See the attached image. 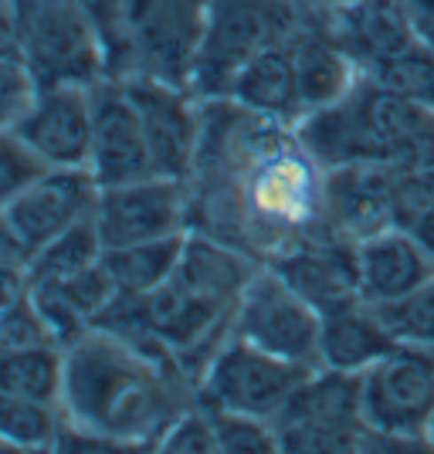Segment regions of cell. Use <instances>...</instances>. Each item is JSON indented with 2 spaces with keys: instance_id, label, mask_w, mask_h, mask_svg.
<instances>
[{
  "instance_id": "obj_1",
  "label": "cell",
  "mask_w": 434,
  "mask_h": 454,
  "mask_svg": "<svg viewBox=\"0 0 434 454\" xmlns=\"http://www.w3.org/2000/svg\"><path fill=\"white\" fill-rule=\"evenodd\" d=\"M322 170L292 122L251 113L231 98L204 102L201 146L187 173L190 231L272 262L322 221Z\"/></svg>"
},
{
  "instance_id": "obj_2",
  "label": "cell",
  "mask_w": 434,
  "mask_h": 454,
  "mask_svg": "<svg viewBox=\"0 0 434 454\" xmlns=\"http://www.w3.org/2000/svg\"><path fill=\"white\" fill-rule=\"evenodd\" d=\"M190 403L197 380L139 322H102L65 346L61 411L113 451H160Z\"/></svg>"
},
{
  "instance_id": "obj_3",
  "label": "cell",
  "mask_w": 434,
  "mask_h": 454,
  "mask_svg": "<svg viewBox=\"0 0 434 454\" xmlns=\"http://www.w3.org/2000/svg\"><path fill=\"white\" fill-rule=\"evenodd\" d=\"M251 254L225 245L204 231H187L177 268L153 292L122 305L153 340H160L193 380H201L210 356L234 336V316L248 278L255 275Z\"/></svg>"
},
{
  "instance_id": "obj_4",
  "label": "cell",
  "mask_w": 434,
  "mask_h": 454,
  "mask_svg": "<svg viewBox=\"0 0 434 454\" xmlns=\"http://www.w3.org/2000/svg\"><path fill=\"white\" fill-rule=\"evenodd\" d=\"M296 133L322 170L343 163H434V113L367 72L336 106L305 113Z\"/></svg>"
},
{
  "instance_id": "obj_5",
  "label": "cell",
  "mask_w": 434,
  "mask_h": 454,
  "mask_svg": "<svg viewBox=\"0 0 434 454\" xmlns=\"http://www.w3.org/2000/svg\"><path fill=\"white\" fill-rule=\"evenodd\" d=\"M312 18L303 0H208L204 35L187 89L201 102L225 98L234 75L264 48L292 41Z\"/></svg>"
},
{
  "instance_id": "obj_6",
  "label": "cell",
  "mask_w": 434,
  "mask_h": 454,
  "mask_svg": "<svg viewBox=\"0 0 434 454\" xmlns=\"http://www.w3.org/2000/svg\"><path fill=\"white\" fill-rule=\"evenodd\" d=\"M204 18L208 0H122L106 48L109 75H150L187 85Z\"/></svg>"
},
{
  "instance_id": "obj_7",
  "label": "cell",
  "mask_w": 434,
  "mask_h": 454,
  "mask_svg": "<svg viewBox=\"0 0 434 454\" xmlns=\"http://www.w3.org/2000/svg\"><path fill=\"white\" fill-rule=\"evenodd\" d=\"M275 434L279 451L288 454L374 451V431L363 420V373L316 366L279 414Z\"/></svg>"
},
{
  "instance_id": "obj_8",
  "label": "cell",
  "mask_w": 434,
  "mask_h": 454,
  "mask_svg": "<svg viewBox=\"0 0 434 454\" xmlns=\"http://www.w3.org/2000/svg\"><path fill=\"white\" fill-rule=\"evenodd\" d=\"M20 61L38 85H95L109 78L106 44L82 0H14Z\"/></svg>"
},
{
  "instance_id": "obj_9",
  "label": "cell",
  "mask_w": 434,
  "mask_h": 454,
  "mask_svg": "<svg viewBox=\"0 0 434 454\" xmlns=\"http://www.w3.org/2000/svg\"><path fill=\"white\" fill-rule=\"evenodd\" d=\"M434 363L428 349L397 346L363 373V420L374 451H431Z\"/></svg>"
},
{
  "instance_id": "obj_10",
  "label": "cell",
  "mask_w": 434,
  "mask_h": 454,
  "mask_svg": "<svg viewBox=\"0 0 434 454\" xmlns=\"http://www.w3.org/2000/svg\"><path fill=\"white\" fill-rule=\"evenodd\" d=\"M312 370L316 366L285 360L241 336H231L197 380V400L275 424Z\"/></svg>"
},
{
  "instance_id": "obj_11",
  "label": "cell",
  "mask_w": 434,
  "mask_h": 454,
  "mask_svg": "<svg viewBox=\"0 0 434 454\" xmlns=\"http://www.w3.org/2000/svg\"><path fill=\"white\" fill-rule=\"evenodd\" d=\"M320 333V312L272 265L255 268V275L248 278L245 292H241V302H238L234 336L255 342L275 356H285V360L322 366Z\"/></svg>"
},
{
  "instance_id": "obj_12",
  "label": "cell",
  "mask_w": 434,
  "mask_h": 454,
  "mask_svg": "<svg viewBox=\"0 0 434 454\" xmlns=\"http://www.w3.org/2000/svg\"><path fill=\"white\" fill-rule=\"evenodd\" d=\"M95 227L102 245L126 247L143 241H163L190 231V190L187 180L150 173L143 180L99 187Z\"/></svg>"
},
{
  "instance_id": "obj_13",
  "label": "cell",
  "mask_w": 434,
  "mask_h": 454,
  "mask_svg": "<svg viewBox=\"0 0 434 454\" xmlns=\"http://www.w3.org/2000/svg\"><path fill=\"white\" fill-rule=\"evenodd\" d=\"M132 106L139 113L153 173L187 180L204 129V102L187 85H173L163 78L126 75L122 78Z\"/></svg>"
},
{
  "instance_id": "obj_14",
  "label": "cell",
  "mask_w": 434,
  "mask_h": 454,
  "mask_svg": "<svg viewBox=\"0 0 434 454\" xmlns=\"http://www.w3.org/2000/svg\"><path fill=\"white\" fill-rule=\"evenodd\" d=\"M89 170L99 187L143 180L153 173L150 146L139 113L122 78H102L92 85V153Z\"/></svg>"
},
{
  "instance_id": "obj_15",
  "label": "cell",
  "mask_w": 434,
  "mask_h": 454,
  "mask_svg": "<svg viewBox=\"0 0 434 454\" xmlns=\"http://www.w3.org/2000/svg\"><path fill=\"white\" fill-rule=\"evenodd\" d=\"M95 200H99V184L89 167H48L0 210L28 241L35 258V251L58 238L61 231L92 217Z\"/></svg>"
},
{
  "instance_id": "obj_16",
  "label": "cell",
  "mask_w": 434,
  "mask_h": 454,
  "mask_svg": "<svg viewBox=\"0 0 434 454\" xmlns=\"http://www.w3.org/2000/svg\"><path fill=\"white\" fill-rule=\"evenodd\" d=\"M14 129L48 167H89L92 85H38L31 109Z\"/></svg>"
},
{
  "instance_id": "obj_17",
  "label": "cell",
  "mask_w": 434,
  "mask_h": 454,
  "mask_svg": "<svg viewBox=\"0 0 434 454\" xmlns=\"http://www.w3.org/2000/svg\"><path fill=\"white\" fill-rule=\"evenodd\" d=\"M264 265L275 268L320 316H329L343 305L363 299L359 295L357 245L333 231H320V234L305 238L303 245L288 247Z\"/></svg>"
},
{
  "instance_id": "obj_18",
  "label": "cell",
  "mask_w": 434,
  "mask_h": 454,
  "mask_svg": "<svg viewBox=\"0 0 434 454\" xmlns=\"http://www.w3.org/2000/svg\"><path fill=\"white\" fill-rule=\"evenodd\" d=\"M394 167L391 163H343L322 176V221L346 241H367L394 227Z\"/></svg>"
},
{
  "instance_id": "obj_19",
  "label": "cell",
  "mask_w": 434,
  "mask_h": 454,
  "mask_svg": "<svg viewBox=\"0 0 434 454\" xmlns=\"http://www.w3.org/2000/svg\"><path fill=\"white\" fill-rule=\"evenodd\" d=\"M326 35L357 61L359 72L404 51L417 41V18L407 0H350L340 7H316Z\"/></svg>"
},
{
  "instance_id": "obj_20",
  "label": "cell",
  "mask_w": 434,
  "mask_h": 454,
  "mask_svg": "<svg viewBox=\"0 0 434 454\" xmlns=\"http://www.w3.org/2000/svg\"><path fill=\"white\" fill-rule=\"evenodd\" d=\"M357 265L359 295L374 305L394 302L434 275V258L404 227H387L374 238L359 241Z\"/></svg>"
},
{
  "instance_id": "obj_21",
  "label": "cell",
  "mask_w": 434,
  "mask_h": 454,
  "mask_svg": "<svg viewBox=\"0 0 434 454\" xmlns=\"http://www.w3.org/2000/svg\"><path fill=\"white\" fill-rule=\"evenodd\" d=\"M400 342L380 319L377 305L357 299L336 312L322 316L320 333V363L343 373H367L374 363L394 353Z\"/></svg>"
},
{
  "instance_id": "obj_22",
  "label": "cell",
  "mask_w": 434,
  "mask_h": 454,
  "mask_svg": "<svg viewBox=\"0 0 434 454\" xmlns=\"http://www.w3.org/2000/svg\"><path fill=\"white\" fill-rule=\"evenodd\" d=\"M288 44H292V58H296V78H299V95H303L305 113L336 106L343 95L357 85V78L363 75L357 61L326 35L316 7H312L309 24Z\"/></svg>"
},
{
  "instance_id": "obj_23",
  "label": "cell",
  "mask_w": 434,
  "mask_h": 454,
  "mask_svg": "<svg viewBox=\"0 0 434 454\" xmlns=\"http://www.w3.org/2000/svg\"><path fill=\"white\" fill-rule=\"evenodd\" d=\"M225 98L245 106L251 113L272 115L282 122H299L305 115L303 95H299V78H296V58L292 44H275L255 55L245 68L234 75Z\"/></svg>"
},
{
  "instance_id": "obj_24",
  "label": "cell",
  "mask_w": 434,
  "mask_h": 454,
  "mask_svg": "<svg viewBox=\"0 0 434 454\" xmlns=\"http://www.w3.org/2000/svg\"><path fill=\"white\" fill-rule=\"evenodd\" d=\"M184 238H163V241H143V245H126V247H109L102 254V262L113 275L119 295L139 299L153 292L156 285H163L170 278V271L177 268V258L184 251Z\"/></svg>"
},
{
  "instance_id": "obj_25",
  "label": "cell",
  "mask_w": 434,
  "mask_h": 454,
  "mask_svg": "<svg viewBox=\"0 0 434 454\" xmlns=\"http://www.w3.org/2000/svg\"><path fill=\"white\" fill-rule=\"evenodd\" d=\"M0 390L61 407L65 394V346H38L0 356Z\"/></svg>"
},
{
  "instance_id": "obj_26",
  "label": "cell",
  "mask_w": 434,
  "mask_h": 454,
  "mask_svg": "<svg viewBox=\"0 0 434 454\" xmlns=\"http://www.w3.org/2000/svg\"><path fill=\"white\" fill-rule=\"evenodd\" d=\"M106 245H102V234L95 227V214L72 224L68 231H61L58 238H51L44 247L35 251L31 258V285L35 282H61V278H72L78 271L92 268L102 262Z\"/></svg>"
},
{
  "instance_id": "obj_27",
  "label": "cell",
  "mask_w": 434,
  "mask_h": 454,
  "mask_svg": "<svg viewBox=\"0 0 434 454\" xmlns=\"http://www.w3.org/2000/svg\"><path fill=\"white\" fill-rule=\"evenodd\" d=\"M65 411L55 403H41L0 390V437L14 451H55Z\"/></svg>"
},
{
  "instance_id": "obj_28",
  "label": "cell",
  "mask_w": 434,
  "mask_h": 454,
  "mask_svg": "<svg viewBox=\"0 0 434 454\" xmlns=\"http://www.w3.org/2000/svg\"><path fill=\"white\" fill-rule=\"evenodd\" d=\"M367 75L377 78L391 92L404 95V98H411V102L434 113V44H428L424 38L411 41L404 51L380 61Z\"/></svg>"
},
{
  "instance_id": "obj_29",
  "label": "cell",
  "mask_w": 434,
  "mask_h": 454,
  "mask_svg": "<svg viewBox=\"0 0 434 454\" xmlns=\"http://www.w3.org/2000/svg\"><path fill=\"white\" fill-rule=\"evenodd\" d=\"M377 312L400 346L434 349V275L394 302H380Z\"/></svg>"
},
{
  "instance_id": "obj_30",
  "label": "cell",
  "mask_w": 434,
  "mask_h": 454,
  "mask_svg": "<svg viewBox=\"0 0 434 454\" xmlns=\"http://www.w3.org/2000/svg\"><path fill=\"white\" fill-rule=\"evenodd\" d=\"M204 407L210 411V424H214V437H217V451L221 454L279 451V434H275V424L272 420L238 414V411H225V407H210V403H204Z\"/></svg>"
},
{
  "instance_id": "obj_31",
  "label": "cell",
  "mask_w": 434,
  "mask_h": 454,
  "mask_svg": "<svg viewBox=\"0 0 434 454\" xmlns=\"http://www.w3.org/2000/svg\"><path fill=\"white\" fill-rule=\"evenodd\" d=\"M394 227H411L434 210V163H414V167H394Z\"/></svg>"
},
{
  "instance_id": "obj_32",
  "label": "cell",
  "mask_w": 434,
  "mask_h": 454,
  "mask_svg": "<svg viewBox=\"0 0 434 454\" xmlns=\"http://www.w3.org/2000/svg\"><path fill=\"white\" fill-rule=\"evenodd\" d=\"M38 346H58V340L31 295L20 299L18 305L0 309V356L38 349Z\"/></svg>"
},
{
  "instance_id": "obj_33",
  "label": "cell",
  "mask_w": 434,
  "mask_h": 454,
  "mask_svg": "<svg viewBox=\"0 0 434 454\" xmlns=\"http://www.w3.org/2000/svg\"><path fill=\"white\" fill-rule=\"evenodd\" d=\"M44 170L48 163L24 143L18 129H0V207H7Z\"/></svg>"
},
{
  "instance_id": "obj_34",
  "label": "cell",
  "mask_w": 434,
  "mask_h": 454,
  "mask_svg": "<svg viewBox=\"0 0 434 454\" xmlns=\"http://www.w3.org/2000/svg\"><path fill=\"white\" fill-rule=\"evenodd\" d=\"M38 95V78L20 58H0V129H14Z\"/></svg>"
},
{
  "instance_id": "obj_35",
  "label": "cell",
  "mask_w": 434,
  "mask_h": 454,
  "mask_svg": "<svg viewBox=\"0 0 434 454\" xmlns=\"http://www.w3.org/2000/svg\"><path fill=\"white\" fill-rule=\"evenodd\" d=\"M160 451L170 454H217V437L210 424V411L197 400L170 424V431L160 441Z\"/></svg>"
},
{
  "instance_id": "obj_36",
  "label": "cell",
  "mask_w": 434,
  "mask_h": 454,
  "mask_svg": "<svg viewBox=\"0 0 434 454\" xmlns=\"http://www.w3.org/2000/svg\"><path fill=\"white\" fill-rule=\"evenodd\" d=\"M31 265V247L20 238L7 214L0 210V268H28Z\"/></svg>"
},
{
  "instance_id": "obj_37",
  "label": "cell",
  "mask_w": 434,
  "mask_h": 454,
  "mask_svg": "<svg viewBox=\"0 0 434 454\" xmlns=\"http://www.w3.org/2000/svg\"><path fill=\"white\" fill-rule=\"evenodd\" d=\"M31 295V271L28 268H0V309L18 305Z\"/></svg>"
},
{
  "instance_id": "obj_38",
  "label": "cell",
  "mask_w": 434,
  "mask_h": 454,
  "mask_svg": "<svg viewBox=\"0 0 434 454\" xmlns=\"http://www.w3.org/2000/svg\"><path fill=\"white\" fill-rule=\"evenodd\" d=\"M82 7H85L89 18L95 20V27H99V35H102V44L109 48V41H113V35H115V20H119L122 0H82Z\"/></svg>"
},
{
  "instance_id": "obj_39",
  "label": "cell",
  "mask_w": 434,
  "mask_h": 454,
  "mask_svg": "<svg viewBox=\"0 0 434 454\" xmlns=\"http://www.w3.org/2000/svg\"><path fill=\"white\" fill-rule=\"evenodd\" d=\"M0 58H20L18 4L14 0H0Z\"/></svg>"
},
{
  "instance_id": "obj_40",
  "label": "cell",
  "mask_w": 434,
  "mask_h": 454,
  "mask_svg": "<svg viewBox=\"0 0 434 454\" xmlns=\"http://www.w3.org/2000/svg\"><path fill=\"white\" fill-rule=\"evenodd\" d=\"M411 234H414L417 241H421V247H424V251L434 258V210H431V214H424V217L411 227Z\"/></svg>"
},
{
  "instance_id": "obj_41",
  "label": "cell",
  "mask_w": 434,
  "mask_h": 454,
  "mask_svg": "<svg viewBox=\"0 0 434 454\" xmlns=\"http://www.w3.org/2000/svg\"><path fill=\"white\" fill-rule=\"evenodd\" d=\"M407 4H411V11H414L417 20L434 18V0H407Z\"/></svg>"
},
{
  "instance_id": "obj_42",
  "label": "cell",
  "mask_w": 434,
  "mask_h": 454,
  "mask_svg": "<svg viewBox=\"0 0 434 454\" xmlns=\"http://www.w3.org/2000/svg\"><path fill=\"white\" fill-rule=\"evenodd\" d=\"M417 35L428 41V44H434V18H424L417 20Z\"/></svg>"
},
{
  "instance_id": "obj_43",
  "label": "cell",
  "mask_w": 434,
  "mask_h": 454,
  "mask_svg": "<svg viewBox=\"0 0 434 454\" xmlns=\"http://www.w3.org/2000/svg\"><path fill=\"white\" fill-rule=\"evenodd\" d=\"M316 7H340V4H350V0H312Z\"/></svg>"
},
{
  "instance_id": "obj_44",
  "label": "cell",
  "mask_w": 434,
  "mask_h": 454,
  "mask_svg": "<svg viewBox=\"0 0 434 454\" xmlns=\"http://www.w3.org/2000/svg\"><path fill=\"white\" fill-rule=\"evenodd\" d=\"M428 448L434 451V417H431V427H428Z\"/></svg>"
},
{
  "instance_id": "obj_45",
  "label": "cell",
  "mask_w": 434,
  "mask_h": 454,
  "mask_svg": "<svg viewBox=\"0 0 434 454\" xmlns=\"http://www.w3.org/2000/svg\"><path fill=\"white\" fill-rule=\"evenodd\" d=\"M303 4H309V7H316V4H312V0H303Z\"/></svg>"
},
{
  "instance_id": "obj_46",
  "label": "cell",
  "mask_w": 434,
  "mask_h": 454,
  "mask_svg": "<svg viewBox=\"0 0 434 454\" xmlns=\"http://www.w3.org/2000/svg\"><path fill=\"white\" fill-rule=\"evenodd\" d=\"M428 353H431V363H434V349H428Z\"/></svg>"
}]
</instances>
